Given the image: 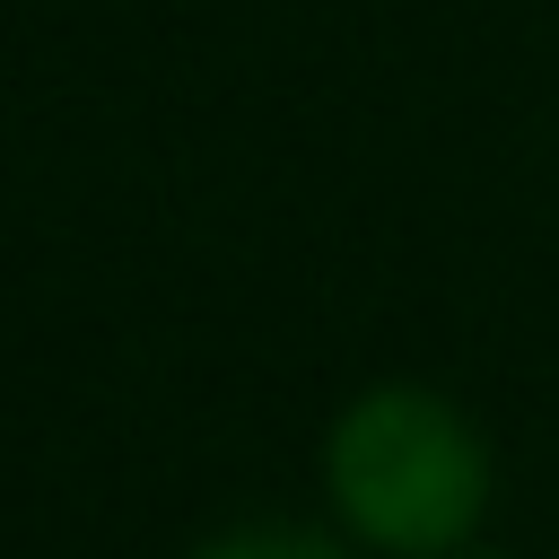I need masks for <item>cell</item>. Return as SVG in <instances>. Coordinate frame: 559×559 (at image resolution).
Returning <instances> with one entry per match:
<instances>
[{"label": "cell", "instance_id": "1", "mask_svg": "<svg viewBox=\"0 0 559 559\" xmlns=\"http://www.w3.org/2000/svg\"><path fill=\"white\" fill-rule=\"evenodd\" d=\"M323 498L384 559H454L489 515V437L437 384H367L323 428Z\"/></svg>", "mask_w": 559, "mask_h": 559}, {"label": "cell", "instance_id": "2", "mask_svg": "<svg viewBox=\"0 0 559 559\" xmlns=\"http://www.w3.org/2000/svg\"><path fill=\"white\" fill-rule=\"evenodd\" d=\"M192 559H349V550L297 515H253V524H218Z\"/></svg>", "mask_w": 559, "mask_h": 559}]
</instances>
